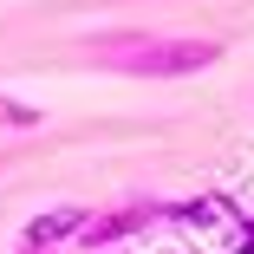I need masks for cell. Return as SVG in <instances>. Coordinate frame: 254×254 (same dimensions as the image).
I'll return each mask as SVG.
<instances>
[{
	"label": "cell",
	"mask_w": 254,
	"mask_h": 254,
	"mask_svg": "<svg viewBox=\"0 0 254 254\" xmlns=\"http://www.w3.org/2000/svg\"><path fill=\"white\" fill-rule=\"evenodd\" d=\"M150 222H170V202H124V209H105V215H91L85 228H78V248L85 254H111L118 241H130V235H143Z\"/></svg>",
	"instance_id": "cell-2"
},
{
	"label": "cell",
	"mask_w": 254,
	"mask_h": 254,
	"mask_svg": "<svg viewBox=\"0 0 254 254\" xmlns=\"http://www.w3.org/2000/svg\"><path fill=\"white\" fill-rule=\"evenodd\" d=\"M91 59L111 65L124 78H189L209 72L222 59L215 39H150V33H118V39H91Z\"/></svg>",
	"instance_id": "cell-1"
},
{
	"label": "cell",
	"mask_w": 254,
	"mask_h": 254,
	"mask_svg": "<svg viewBox=\"0 0 254 254\" xmlns=\"http://www.w3.org/2000/svg\"><path fill=\"white\" fill-rule=\"evenodd\" d=\"M0 124H13V130H33V124H39V105H13V98H0Z\"/></svg>",
	"instance_id": "cell-5"
},
{
	"label": "cell",
	"mask_w": 254,
	"mask_h": 254,
	"mask_svg": "<svg viewBox=\"0 0 254 254\" xmlns=\"http://www.w3.org/2000/svg\"><path fill=\"white\" fill-rule=\"evenodd\" d=\"M85 222H91V209H46L20 228V254H53L59 241H78Z\"/></svg>",
	"instance_id": "cell-3"
},
{
	"label": "cell",
	"mask_w": 254,
	"mask_h": 254,
	"mask_svg": "<svg viewBox=\"0 0 254 254\" xmlns=\"http://www.w3.org/2000/svg\"><path fill=\"white\" fill-rule=\"evenodd\" d=\"M222 215H235V202H228L222 189L189 195V202H170V222H183V228H209V222H222Z\"/></svg>",
	"instance_id": "cell-4"
},
{
	"label": "cell",
	"mask_w": 254,
	"mask_h": 254,
	"mask_svg": "<svg viewBox=\"0 0 254 254\" xmlns=\"http://www.w3.org/2000/svg\"><path fill=\"white\" fill-rule=\"evenodd\" d=\"M228 254H254V222H241V235H235V248Z\"/></svg>",
	"instance_id": "cell-6"
}]
</instances>
